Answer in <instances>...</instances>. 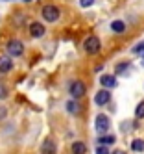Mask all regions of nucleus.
I'll return each mask as SVG.
<instances>
[{
  "instance_id": "obj_20",
  "label": "nucleus",
  "mask_w": 144,
  "mask_h": 154,
  "mask_svg": "<svg viewBox=\"0 0 144 154\" xmlns=\"http://www.w3.org/2000/svg\"><path fill=\"white\" fill-rule=\"evenodd\" d=\"M6 97H7V87L4 84H0V100H4Z\"/></svg>"
},
{
  "instance_id": "obj_19",
  "label": "nucleus",
  "mask_w": 144,
  "mask_h": 154,
  "mask_svg": "<svg viewBox=\"0 0 144 154\" xmlns=\"http://www.w3.org/2000/svg\"><path fill=\"white\" fill-rule=\"evenodd\" d=\"M96 154H111V152H109L107 145H98L96 147Z\"/></svg>"
},
{
  "instance_id": "obj_16",
  "label": "nucleus",
  "mask_w": 144,
  "mask_h": 154,
  "mask_svg": "<svg viewBox=\"0 0 144 154\" xmlns=\"http://www.w3.org/2000/svg\"><path fill=\"white\" fill-rule=\"evenodd\" d=\"M135 117H137V119H144V100L137 104V109H135Z\"/></svg>"
},
{
  "instance_id": "obj_5",
  "label": "nucleus",
  "mask_w": 144,
  "mask_h": 154,
  "mask_svg": "<svg viewBox=\"0 0 144 154\" xmlns=\"http://www.w3.org/2000/svg\"><path fill=\"white\" fill-rule=\"evenodd\" d=\"M22 52H24V45H22V41L11 39L7 43V54H9V56H22Z\"/></svg>"
},
{
  "instance_id": "obj_4",
  "label": "nucleus",
  "mask_w": 144,
  "mask_h": 154,
  "mask_svg": "<svg viewBox=\"0 0 144 154\" xmlns=\"http://www.w3.org/2000/svg\"><path fill=\"white\" fill-rule=\"evenodd\" d=\"M100 47H102V45H100V39L94 37V35L87 37L85 43H83V48H85L87 54H98V52H100Z\"/></svg>"
},
{
  "instance_id": "obj_9",
  "label": "nucleus",
  "mask_w": 144,
  "mask_h": 154,
  "mask_svg": "<svg viewBox=\"0 0 144 154\" xmlns=\"http://www.w3.org/2000/svg\"><path fill=\"white\" fill-rule=\"evenodd\" d=\"M41 154H57V147L52 139H46L41 147Z\"/></svg>"
},
{
  "instance_id": "obj_1",
  "label": "nucleus",
  "mask_w": 144,
  "mask_h": 154,
  "mask_svg": "<svg viewBox=\"0 0 144 154\" xmlns=\"http://www.w3.org/2000/svg\"><path fill=\"white\" fill-rule=\"evenodd\" d=\"M109 126H111L109 117H107V115H104V113H100V115L96 117V121H94V128H96V132H98L100 136H104V134H107Z\"/></svg>"
},
{
  "instance_id": "obj_3",
  "label": "nucleus",
  "mask_w": 144,
  "mask_h": 154,
  "mask_svg": "<svg viewBox=\"0 0 144 154\" xmlns=\"http://www.w3.org/2000/svg\"><path fill=\"white\" fill-rule=\"evenodd\" d=\"M69 91H70V95H72V98H81L85 93H87V87H85V84L81 82V80H76V82H72L70 84V87H69Z\"/></svg>"
},
{
  "instance_id": "obj_13",
  "label": "nucleus",
  "mask_w": 144,
  "mask_h": 154,
  "mask_svg": "<svg viewBox=\"0 0 144 154\" xmlns=\"http://www.w3.org/2000/svg\"><path fill=\"white\" fill-rule=\"evenodd\" d=\"M116 141V137L115 136H107V134H104V136H100L98 137V143H100V145H111V143H115Z\"/></svg>"
},
{
  "instance_id": "obj_14",
  "label": "nucleus",
  "mask_w": 144,
  "mask_h": 154,
  "mask_svg": "<svg viewBox=\"0 0 144 154\" xmlns=\"http://www.w3.org/2000/svg\"><path fill=\"white\" fill-rule=\"evenodd\" d=\"M131 149L135 152H144V139H133Z\"/></svg>"
},
{
  "instance_id": "obj_15",
  "label": "nucleus",
  "mask_w": 144,
  "mask_h": 154,
  "mask_svg": "<svg viewBox=\"0 0 144 154\" xmlns=\"http://www.w3.org/2000/svg\"><path fill=\"white\" fill-rule=\"evenodd\" d=\"M66 109H69V113H78V104H76V98L66 102Z\"/></svg>"
},
{
  "instance_id": "obj_6",
  "label": "nucleus",
  "mask_w": 144,
  "mask_h": 154,
  "mask_svg": "<svg viewBox=\"0 0 144 154\" xmlns=\"http://www.w3.org/2000/svg\"><path fill=\"white\" fill-rule=\"evenodd\" d=\"M109 100H111V93H109L107 87H105V89H102V91H98L96 97H94V102H96L98 106H105Z\"/></svg>"
},
{
  "instance_id": "obj_23",
  "label": "nucleus",
  "mask_w": 144,
  "mask_h": 154,
  "mask_svg": "<svg viewBox=\"0 0 144 154\" xmlns=\"http://www.w3.org/2000/svg\"><path fill=\"white\" fill-rule=\"evenodd\" d=\"M111 154H126V152H124V150H120V149H118V150H115V152H111Z\"/></svg>"
},
{
  "instance_id": "obj_18",
  "label": "nucleus",
  "mask_w": 144,
  "mask_h": 154,
  "mask_svg": "<svg viewBox=\"0 0 144 154\" xmlns=\"http://www.w3.org/2000/svg\"><path fill=\"white\" fill-rule=\"evenodd\" d=\"M142 52H144V41L137 43V45L133 47V54H142Z\"/></svg>"
},
{
  "instance_id": "obj_7",
  "label": "nucleus",
  "mask_w": 144,
  "mask_h": 154,
  "mask_svg": "<svg viewBox=\"0 0 144 154\" xmlns=\"http://www.w3.org/2000/svg\"><path fill=\"white\" fill-rule=\"evenodd\" d=\"M13 69V61H11L9 54H2L0 56V72H9Z\"/></svg>"
},
{
  "instance_id": "obj_10",
  "label": "nucleus",
  "mask_w": 144,
  "mask_h": 154,
  "mask_svg": "<svg viewBox=\"0 0 144 154\" xmlns=\"http://www.w3.org/2000/svg\"><path fill=\"white\" fill-rule=\"evenodd\" d=\"M100 84L104 87H107V89H111V87L116 85V76L115 74H104L102 78H100Z\"/></svg>"
},
{
  "instance_id": "obj_8",
  "label": "nucleus",
  "mask_w": 144,
  "mask_h": 154,
  "mask_svg": "<svg viewBox=\"0 0 144 154\" xmlns=\"http://www.w3.org/2000/svg\"><path fill=\"white\" fill-rule=\"evenodd\" d=\"M44 24H41V23H31L30 24V35L33 37V39H37V37H43L44 35Z\"/></svg>"
},
{
  "instance_id": "obj_22",
  "label": "nucleus",
  "mask_w": 144,
  "mask_h": 154,
  "mask_svg": "<svg viewBox=\"0 0 144 154\" xmlns=\"http://www.w3.org/2000/svg\"><path fill=\"white\" fill-rule=\"evenodd\" d=\"M6 113H7V112H6V108H4V106H0V121L6 117Z\"/></svg>"
},
{
  "instance_id": "obj_17",
  "label": "nucleus",
  "mask_w": 144,
  "mask_h": 154,
  "mask_svg": "<svg viewBox=\"0 0 144 154\" xmlns=\"http://www.w3.org/2000/svg\"><path fill=\"white\" fill-rule=\"evenodd\" d=\"M128 67H131L129 61H122V63H118V65H116V74H124Z\"/></svg>"
},
{
  "instance_id": "obj_24",
  "label": "nucleus",
  "mask_w": 144,
  "mask_h": 154,
  "mask_svg": "<svg viewBox=\"0 0 144 154\" xmlns=\"http://www.w3.org/2000/svg\"><path fill=\"white\" fill-rule=\"evenodd\" d=\"M142 67H144V58H142Z\"/></svg>"
},
{
  "instance_id": "obj_2",
  "label": "nucleus",
  "mask_w": 144,
  "mask_h": 154,
  "mask_svg": "<svg viewBox=\"0 0 144 154\" xmlns=\"http://www.w3.org/2000/svg\"><path fill=\"white\" fill-rule=\"evenodd\" d=\"M43 19L44 20H48V23H55V20L59 19V9H57V6H44L43 8Z\"/></svg>"
},
{
  "instance_id": "obj_25",
  "label": "nucleus",
  "mask_w": 144,
  "mask_h": 154,
  "mask_svg": "<svg viewBox=\"0 0 144 154\" xmlns=\"http://www.w3.org/2000/svg\"><path fill=\"white\" fill-rule=\"evenodd\" d=\"M2 2H4V0H2Z\"/></svg>"
},
{
  "instance_id": "obj_11",
  "label": "nucleus",
  "mask_w": 144,
  "mask_h": 154,
  "mask_svg": "<svg viewBox=\"0 0 144 154\" xmlns=\"http://www.w3.org/2000/svg\"><path fill=\"white\" fill-rule=\"evenodd\" d=\"M70 149H72V154H85L87 152V147L83 141H74Z\"/></svg>"
},
{
  "instance_id": "obj_12",
  "label": "nucleus",
  "mask_w": 144,
  "mask_h": 154,
  "mask_svg": "<svg viewBox=\"0 0 144 154\" xmlns=\"http://www.w3.org/2000/svg\"><path fill=\"white\" fill-rule=\"evenodd\" d=\"M111 30L116 32V34H122V32H126L124 20H113V23H111Z\"/></svg>"
},
{
  "instance_id": "obj_21",
  "label": "nucleus",
  "mask_w": 144,
  "mask_h": 154,
  "mask_svg": "<svg viewBox=\"0 0 144 154\" xmlns=\"http://www.w3.org/2000/svg\"><path fill=\"white\" fill-rule=\"evenodd\" d=\"M94 4V0H80V6L81 8H89V6H93Z\"/></svg>"
}]
</instances>
